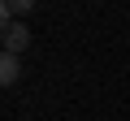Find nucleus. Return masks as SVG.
Masks as SVG:
<instances>
[{
    "mask_svg": "<svg viewBox=\"0 0 130 121\" xmlns=\"http://www.w3.org/2000/svg\"><path fill=\"white\" fill-rule=\"evenodd\" d=\"M26 48H30V30H26V22H5V52L22 56Z\"/></svg>",
    "mask_w": 130,
    "mask_h": 121,
    "instance_id": "nucleus-1",
    "label": "nucleus"
},
{
    "mask_svg": "<svg viewBox=\"0 0 130 121\" xmlns=\"http://www.w3.org/2000/svg\"><path fill=\"white\" fill-rule=\"evenodd\" d=\"M18 78H22V56L5 52V56H0V82H5V87H13Z\"/></svg>",
    "mask_w": 130,
    "mask_h": 121,
    "instance_id": "nucleus-2",
    "label": "nucleus"
},
{
    "mask_svg": "<svg viewBox=\"0 0 130 121\" xmlns=\"http://www.w3.org/2000/svg\"><path fill=\"white\" fill-rule=\"evenodd\" d=\"M30 9H35V0H5V5H0L5 22H18V17H26Z\"/></svg>",
    "mask_w": 130,
    "mask_h": 121,
    "instance_id": "nucleus-3",
    "label": "nucleus"
}]
</instances>
